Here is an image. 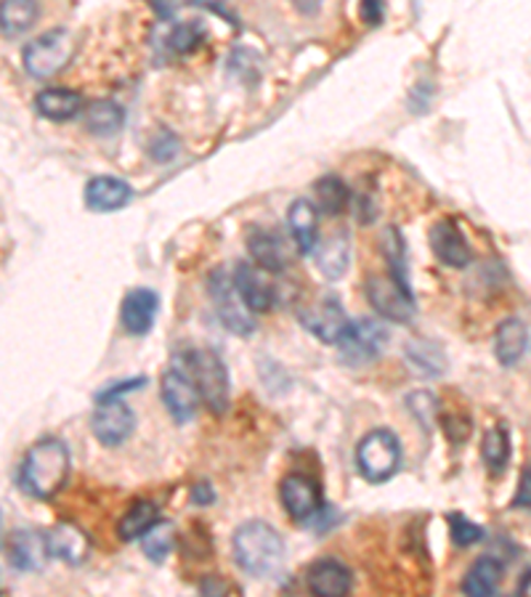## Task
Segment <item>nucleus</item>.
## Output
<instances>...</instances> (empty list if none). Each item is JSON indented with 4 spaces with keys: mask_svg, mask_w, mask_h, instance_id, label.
Here are the masks:
<instances>
[{
    "mask_svg": "<svg viewBox=\"0 0 531 597\" xmlns=\"http://www.w3.org/2000/svg\"><path fill=\"white\" fill-rule=\"evenodd\" d=\"M351 263V239L346 228H335L325 245H316V266L327 279H340Z\"/></svg>",
    "mask_w": 531,
    "mask_h": 597,
    "instance_id": "nucleus-21",
    "label": "nucleus"
},
{
    "mask_svg": "<svg viewBox=\"0 0 531 597\" xmlns=\"http://www.w3.org/2000/svg\"><path fill=\"white\" fill-rule=\"evenodd\" d=\"M385 342H388V329L377 319H357L351 322V329L346 338L340 340V359L346 364H366V361L377 359L383 353Z\"/></svg>",
    "mask_w": 531,
    "mask_h": 597,
    "instance_id": "nucleus-9",
    "label": "nucleus"
},
{
    "mask_svg": "<svg viewBox=\"0 0 531 597\" xmlns=\"http://www.w3.org/2000/svg\"><path fill=\"white\" fill-rule=\"evenodd\" d=\"M207 290H211L213 306H216L218 322L224 324L226 329L234 335H252L256 329V319H252V311L248 303L239 295L237 284H234V277L226 274L224 269H216L207 279Z\"/></svg>",
    "mask_w": 531,
    "mask_h": 597,
    "instance_id": "nucleus-7",
    "label": "nucleus"
},
{
    "mask_svg": "<svg viewBox=\"0 0 531 597\" xmlns=\"http://www.w3.org/2000/svg\"><path fill=\"white\" fill-rule=\"evenodd\" d=\"M513 507H531V468L523 470L521 481H518V492L513 497Z\"/></svg>",
    "mask_w": 531,
    "mask_h": 597,
    "instance_id": "nucleus-38",
    "label": "nucleus"
},
{
    "mask_svg": "<svg viewBox=\"0 0 531 597\" xmlns=\"http://www.w3.org/2000/svg\"><path fill=\"white\" fill-rule=\"evenodd\" d=\"M287 226L301 256H312L319 245V213L308 200H295L287 211Z\"/></svg>",
    "mask_w": 531,
    "mask_h": 597,
    "instance_id": "nucleus-18",
    "label": "nucleus"
},
{
    "mask_svg": "<svg viewBox=\"0 0 531 597\" xmlns=\"http://www.w3.org/2000/svg\"><path fill=\"white\" fill-rule=\"evenodd\" d=\"M151 5H155L157 11H160V16H173V11L179 9V0H151Z\"/></svg>",
    "mask_w": 531,
    "mask_h": 597,
    "instance_id": "nucleus-41",
    "label": "nucleus"
},
{
    "mask_svg": "<svg viewBox=\"0 0 531 597\" xmlns=\"http://www.w3.org/2000/svg\"><path fill=\"white\" fill-rule=\"evenodd\" d=\"M187 364L202 402L213 415H221L229 406V372H226L221 356L211 348H202V351H192L187 356Z\"/></svg>",
    "mask_w": 531,
    "mask_h": 597,
    "instance_id": "nucleus-5",
    "label": "nucleus"
},
{
    "mask_svg": "<svg viewBox=\"0 0 531 597\" xmlns=\"http://www.w3.org/2000/svg\"><path fill=\"white\" fill-rule=\"evenodd\" d=\"M216 499V494H213L211 484H197L192 488V502L194 505H211V502Z\"/></svg>",
    "mask_w": 531,
    "mask_h": 597,
    "instance_id": "nucleus-39",
    "label": "nucleus"
},
{
    "mask_svg": "<svg viewBox=\"0 0 531 597\" xmlns=\"http://www.w3.org/2000/svg\"><path fill=\"white\" fill-rule=\"evenodd\" d=\"M50 557L48 550V537L41 531H14L9 539V561L14 568L27 571V574H37V571L46 568Z\"/></svg>",
    "mask_w": 531,
    "mask_h": 597,
    "instance_id": "nucleus-15",
    "label": "nucleus"
},
{
    "mask_svg": "<svg viewBox=\"0 0 531 597\" xmlns=\"http://www.w3.org/2000/svg\"><path fill=\"white\" fill-rule=\"evenodd\" d=\"M173 542H176L173 523H168V520H157V523L142 537V550L151 563H162L168 557V552L173 550Z\"/></svg>",
    "mask_w": 531,
    "mask_h": 597,
    "instance_id": "nucleus-32",
    "label": "nucleus"
},
{
    "mask_svg": "<svg viewBox=\"0 0 531 597\" xmlns=\"http://www.w3.org/2000/svg\"><path fill=\"white\" fill-rule=\"evenodd\" d=\"M402 447L391 430H372L357 447V468L366 484H385L398 473Z\"/></svg>",
    "mask_w": 531,
    "mask_h": 597,
    "instance_id": "nucleus-3",
    "label": "nucleus"
},
{
    "mask_svg": "<svg viewBox=\"0 0 531 597\" xmlns=\"http://www.w3.org/2000/svg\"><path fill=\"white\" fill-rule=\"evenodd\" d=\"M133 189L123 178L115 176H97L86 183V205L97 213L120 211L131 202Z\"/></svg>",
    "mask_w": 531,
    "mask_h": 597,
    "instance_id": "nucleus-17",
    "label": "nucleus"
},
{
    "mask_svg": "<svg viewBox=\"0 0 531 597\" xmlns=\"http://www.w3.org/2000/svg\"><path fill=\"white\" fill-rule=\"evenodd\" d=\"M321 3L325 0H293V5L298 9V14L303 16H316L321 11Z\"/></svg>",
    "mask_w": 531,
    "mask_h": 597,
    "instance_id": "nucleus-40",
    "label": "nucleus"
},
{
    "mask_svg": "<svg viewBox=\"0 0 531 597\" xmlns=\"http://www.w3.org/2000/svg\"><path fill=\"white\" fill-rule=\"evenodd\" d=\"M499 582H502V565L495 557H482L471 565V571L465 574L463 593L465 595H478V597H492L497 593Z\"/></svg>",
    "mask_w": 531,
    "mask_h": 597,
    "instance_id": "nucleus-25",
    "label": "nucleus"
},
{
    "mask_svg": "<svg viewBox=\"0 0 531 597\" xmlns=\"http://www.w3.org/2000/svg\"><path fill=\"white\" fill-rule=\"evenodd\" d=\"M366 301L370 306L383 316V319L394 324H407L415 316V295L413 288L398 282L394 274H372L364 284Z\"/></svg>",
    "mask_w": 531,
    "mask_h": 597,
    "instance_id": "nucleus-6",
    "label": "nucleus"
},
{
    "mask_svg": "<svg viewBox=\"0 0 531 597\" xmlns=\"http://www.w3.org/2000/svg\"><path fill=\"white\" fill-rule=\"evenodd\" d=\"M123 120L125 114L115 101L101 99L86 106V125L88 131L97 133V136H112V133H117L123 128Z\"/></svg>",
    "mask_w": 531,
    "mask_h": 597,
    "instance_id": "nucleus-29",
    "label": "nucleus"
},
{
    "mask_svg": "<svg viewBox=\"0 0 531 597\" xmlns=\"http://www.w3.org/2000/svg\"><path fill=\"white\" fill-rule=\"evenodd\" d=\"M301 324L327 346H340V340L351 329V319L338 295H321L306 311H301Z\"/></svg>",
    "mask_w": 531,
    "mask_h": 597,
    "instance_id": "nucleus-8",
    "label": "nucleus"
},
{
    "mask_svg": "<svg viewBox=\"0 0 531 597\" xmlns=\"http://www.w3.org/2000/svg\"><path fill=\"white\" fill-rule=\"evenodd\" d=\"M234 557L242 571L256 579H271L284 565V542L274 526L263 520H248L234 531Z\"/></svg>",
    "mask_w": 531,
    "mask_h": 597,
    "instance_id": "nucleus-1",
    "label": "nucleus"
},
{
    "mask_svg": "<svg viewBox=\"0 0 531 597\" xmlns=\"http://www.w3.org/2000/svg\"><path fill=\"white\" fill-rule=\"evenodd\" d=\"M282 505L293 520H308L321 512V488L306 475H287L282 481Z\"/></svg>",
    "mask_w": 531,
    "mask_h": 597,
    "instance_id": "nucleus-13",
    "label": "nucleus"
},
{
    "mask_svg": "<svg viewBox=\"0 0 531 597\" xmlns=\"http://www.w3.org/2000/svg\"><path fill=\"white\" fill-rule=\"evenodd\" d=\"M269 274L271 271L261 269L258 263H237V269H234V284H237L239 295L252 314H266V311L274 308L276 288Z\"/></svg>",
    "mask_w": 531,
    "mask_h": 597,
    "instance_id": "nucleus-11",
    "label": "nucleus"
},
{
    "mask_svg": "<svg viewBox=\"0 0 531 597\" xmlns=\"http://www.w3.org/2000/svg\"><path fill=\"white\" fill-rule=\"evenodd\" d=\"M22 486L37 499H50L65 488L69 478V452L59 438H43L24 457Z\"/></svg>",
    "mask_w": 531,
    "mask_h": 597,
    "instance_id": "nucleus-2",
    "label": "nucleus"
},
{
    "mask_svg": "<svg viewBox=\"0 0 531 597\" xmlns=\"http://www.w3.org/2000/svg\"><path fill=\"white\" fill-rule=\"evenodd\" d=\"M202 41V30L200 24L194 22H187V24H179V27L170 30V35L166 37L168 48L173 50V54H189L197 43Z\"/></svg>",
    "mask_w": 531,
    "mask_h": 597,
    "instance_id": "nucleus-33",
    "label": "nucleus"
},
{
    "mask_svg": "<svg viewBox=\"0 0 531 597\" xmlns=\"http://www.w3.org/2000/svg\"><path fill=\"white\" fill-rule=\"evenodd\" d=\"M308 589L319 597H340L351 589V571L340 561L325 557V561L312 563L306 574Z\"/></svg>",
    "mask_w": 531,
    "mask_h": 597,
    "instance_id": "nucleus-19",
    "label": "nucleus"
},
{
    "mask_svg": "<svg viewBox=\"0 0 531 597\" xmlns=\"http://www.w3.org/2000/svg\"><path fill=\"white\" fill-rule=\"evenodd\" d=\"M160 396L166 409L170 412V417L179 425L189 423L197 415L200 391L197 385L189 380V374H183L179 370H168L160 380Z\"/></svg>",
    "mask_w": 531,
    "mask_h": 597,
    "instance_id": "nucleus-12",
    "label": "nucleus"
},
{
    "mask_svg": "<svg viewBox=\"0 0 531 597\" xmlns=\"http://www.w3.org/2000/svg\"><path fill=\"white\" fill-rule=\"evenodd\" d=\"M449 523H452V539L460 548H471V544L482 542L484 529L478 523H471L465 516H449Z\"/></svg>",
    "mask_w": 531,
    "mask_h": 597,
    "instance_id": "nucleus-34",
    "label": "nucleus"
},
{
    "mask_svg": "<svg viewBox=\"0 0 531 597\" xmlns=\"http://www.w3.org/2000/svg\"><path fill=\"white\" fill-rule=\"evenodd\" d=\"M248 250L252 256V263H258L261 269L271 271V274H282L284 266H287V250H284V243L274 232H266V228H250Z\"/></svg>",
    "mask_w": 531,
    "mask_h": 597,
    "instance_id": "nucleus-22",
    "label": "nucleus"
},
{
    "mask_svg": "<svg viewBox=\"0 0 531 597\" xmlns=\"http://www.w3.org/2000/svg\"><path fill=\"white\" fill-rule=\"evenodd\" d=\"M37 19V0H3L0 3V27L3 37L27 33Z\"/></svg>",
    "mask_w": 531,
    "mask_h": 597,
    "instance_id": "nucleus-26",
    "label": "nucleus"
},
{
    "mask_svg": "<svg viewBox=\"0 0 531 597\" xmlns=\"http://www.w3.org/2000/svg\"><path fill=\"white\" fill-rule=\"evenodd\" d=\"M529 348V329L527 324L521 319H516V316H510V319H505L497 327L495 335V356L497 361L502 367H516L518 361L523 359V353H527Z\"/></svg>",
    "mask_w": 531,
    "mask_h": 597,
    "instance_id": "nucleus-23",
    "label": "nucleus"
},
{
    "mask_svg": "<svg viewBox=\"0 0 531 597\" xmlns=\"http://www.w3.org/2000/svg\"><path fill=\"white\" fill-rule=\"evenodd\" d=\"M431 250L441 263L452 266V269H465L473 260V250L467 245L463 228L454 221H439V224L431 226Z\"/></svg>",
    "mask_w": 531,
    "mask_h": 597,
    "instance_id": "nucleus-14",
    "label": "nucleus"
},
{
    "mask_svg": "<svg viewBox=\"0 0 531 597\" xmlns=\"http://www.w3.org/2000/svg\"><path fill=\"white\" fill-rule=\"evenodd\" d=\"M314 196L316 207L327 215H340L346 213V207L351 205V192L338 176H321L319 181L314 183Z\"/></svg>",
    "mask_w": 531,
    "mask_h": 597,
    "instance_id": "nucleus-27",
    "label": "nucleus"
},
{
    "mask_svg": "<svg viewBox=\"0 0 531 597\" xmlns=\"http://www.w3.org/2000/svg\"><path fill=\"white\" fill-rule=\"evenodd\" d=\"M75 54V37L69 30H48L46 35L35 37L27 48L22 50V61L27 75L37 80H46L59 75L69 65Z\"/></svg>",
    "mask_w": 531,
    "mask_h": 597,
    "instance_id": "nucleus-4",
    "label": "nucleus"
},
{
    "mask_svg": "<svg viewBox=\"0 0 531 597\" xmlns=\"http://www.w3.org/2000/svg\"><path fill=\"white\" fill-rule=\"evenodd\" d=\"M407 359L417 372L428 374V378H436V374H441L447 370V356L441 353L439 346H433V342H428V340L409 342Z\"/></svg>",
    "mask_w": 531,
    "mask_h": 597,
    "instance_id": "nucleus-31",
    "label": "nucleus"
},
{
    "mask_svg": "<svg viewBox=\"0 0 531 597\" xmlns=\"http://www.w3.org/2000/svg\"><path fill=\"white\" fill-rule=\"evenodd\" d=\"M144 383H147V380L138 378V380H125V383H120V385H110V387H106V391L99 393L97 402H106V398H120V396H123V393L136 391V387H142Z\"/></svg>",
    "mask_w": 531,
    "mask_h": 597,
    "instance_id": "nucleus-37",
    "label": "nucleus"
},
{
    "mask_svg": "<svg viewBox=\"0 0 531 597\" xmlns=\"http://www.w3.org/2000/svg\"><path fill=\"white\" fill-rule=\"evenodd\" d=\"M35 110L46 120H54V123H67L83 110V97L69 91V88H46L35 97Z\"/></svg>",
    "mask_w": 531,
    "mask_h": 597,
    "instance_id": "nucleus-24",
    "label": "nucleus"
},
{
    "mask_svg": "<svg viewBox=\"0 0 531 597\" xmlns=\"http://www.w3.org/2000/svg\"><path fill=\"white\" fill-rule=\"evenodd\" d=\"M482 457L489 468L492 475H499L510 462V436L502 425H495L492 430H486L482 441Z\"/></svg>",
    "mask_w": 531,
    "mask_h": 597,
    "instance_id": "nucleus-30",
    "label": "nucleus"
},
{
    "mask_svg": "<svg viewBox=\"0 0 531 597\" xmlns=\"http://www.w3.org/2000/svg\"><path fill=\"white\" fill-rule=\"evenodd\" d=\"M359 19L366 27H377L385 19V0H362L359 3Z\"/></svg>",
    "mask_w": 531,
    "mask_h": 597,
    "instance_id": "nucleus-36",
    "label": "nucleus"
},
{
    "mask_svg": "<svg viewBox=\"0 0 531 597\" xmlns=\"http://www.w3.org/2000/svg\"><path fill=\"white\" fill-rule=\"evenodd\" d=\"M149 151H151V157H155V160L166 162V160H170V157L176 155V151H179V142H176L173 133L160 131V136H157L155 142H151Z\"/></svg>",
    "mask_w": 531,
    "mask_h": 597,
    "instance_id": "nucleus-35",
    "label": "nucleus"
},
{
    "mask_svg": "<svg viewBox=\"0 0 531 597\" xmlns=\"http://www.w3.org/2000/svg\"><path fill=\"white\" fill-rule=\"evenodd\" d=\"M136 428V417H133L131 406H125L120 398H106L99 402L97 412L91 417V430L99 443L104 447H120L125 443Z\"/></svg>",
    "mask_w": 531,
    "mask_h": 597,
    "instance_id": "nucleus-10",
    "label": "nucleus"
},
{
    "mask_svg": "<svg viewBox=\"0 0 531 597\" xmlns=\"http://www.w3.org/2000/svg\"><path fill=\"white\" fill-rule=\"evenodd\" d=\"M48 550L50 557L56 561H65L69 565H80L88 557V550H91V542L83 531L75 523H56L48 533Z\"/></svg>",
    "mask_w": 531,
    "mask_h": 597,
    "instance_id": "nucleus-20",
    "label": "nucleus"
},
{
    "mask_svg": "<svg viewBox=\"0 0 531 597\" xmlns=\"http://www.w3.org/2000/svg\"><path fill=\"white\" fill-rule=\"evenodd\" d=\"M160 520V512H157V505H151V502H136V505H131V510L125 512L123 520H120L117 533L123 542H133V539H142L144 533H147L151 526Z\"/></svg>",
    "mask_w": 531,
    "mask_h": 597,
    "instance_id": "nucleus-28",
    "label": "nucleus"
},
{
    "mask_svg": "<svg viewBox=\"0 0 531 597\" xmlns=\"http://www.w3.org/2000/svg\"><path fill=\"white\" fill-rule=\"evenodd\" d=\"M157 311H160V297L147 288L131 290L120 306V322H123L128 335H147L155 327Z\"/></svg>",
    "mask_w": 531,
    "mask_h": 597,
    "instance_id": "nucleus-16",
    "label": "nucleus"
}]
</instances>
